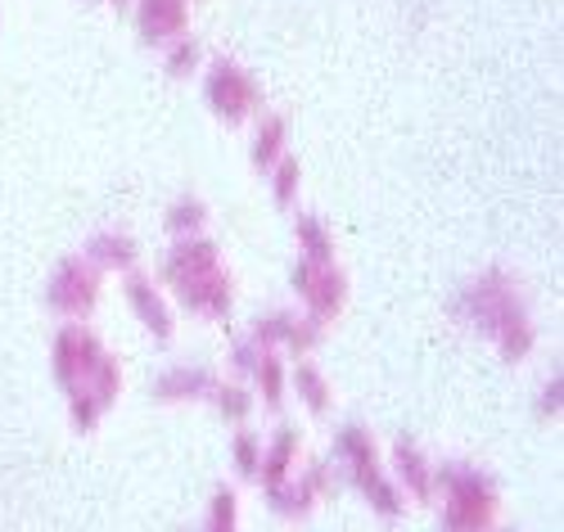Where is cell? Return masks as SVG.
I'll return each instance as SVG.
<instances>
[{
  "mask_svg": "<svg viewBox=\"0 0 564 532\" xmlns=\"http://www.w3.org/2000/svg\"><path fill=\"white\" fill-rule=\"evenodd\" d=\"M217 406H221L226 420H245L253 411V398H249V389H240V383H226V389L217 393Z\"/></svg>",
  "mask_w": 564,
  "mask_h": 532,
  "instance_id": "cell-25",
  "label": "cell"
},
{
  "mask_svg": "<svg viewBox=\"0 0 564 532\" xmlns=\"http://www.w3.org/2000/svg\"><path fill=\"white\" fill-rule=\"evenodd\" d=\"M285 154H290V122L280 118V113L258 118V135H253V172H271Z\"/></svg>",
  "mask_w": 564,
  "mask_h": 532,
  "instance_id": "cell-12",
  "label": "cell"
},
{
  "mask_svg": "<svg viewBox=\"0 0 564 532\" xmlns=\"http://www.w3.org/2000/svg\"><path fill=\"white\" fill-rule=\"evenodd\" d=\"M398 474L411 488V497H420V501L434 497V469L425 465V456H420L415 443H398Z\"/></svg>",
  "mask_w": 564,
  "mask_h": 532,
  "instance_id": "cell-16",
  "label": "cell"
},
{
  "mask_svg": "<svg viewBox=\"0 0 564 532\" xmlns=\"http://www.w3.org/2000/svg\"><path fill=\"white\" fill-rule=\"evenodd\" d=\"M258 465H262V443L253 438V433H240V438H235V469H240L245 478H253Z\"/></svg>",
  "mask_w": 564,
  "mask_h": 532,
  "instance_id": "cell-26",
  "label": "cell"
},
{
  "mask_svg": "<svg viewBox=\"0 0 564 532\" xmlns=\"http://www.w3.org/2000/svg\"><path fill=\"white\" fill-rule=\"evenodd\" d=\"M271 195H275V204L280 208H294V199H299V181H303V167H299V159L294 154H285L271 172Z\"/></svg>",
  "mask_w": 564,
  "mask_h": 532,
  "instance_id": "cell-22",
  "label": "cell"
},
{
  "mask_svg": "<svg viewBox=\"0 0 564 532\" xmlns=\"http://www.w3.org/2000/svg\"><path fill=\"white\" fill-rule=\"evenodd\" d=\"M230 294H235V289H230L226 267H213V271H204L195 280L176 284V298L185 303V312H195L204 321H226L230 316V303H235Z\"/></svg>",
  "mask_w": 564,
  "mask_h": 532,
  "instance_id": "cell-8",
  "label": "cell"
},
{
  "mask_svg": "<svg viewBox=\"0 0 564 532\" xmlns=\"http://www.w3.org/2000/svg\"><path fill=\"white\" fill-rule=\"evenodd\" d=\"M294 452H299L294 428H280V433H275V443H271V452H262V465H258V474H262L267 488H275V482H285V478H290Z\"/></svg>",
  "mask_w": 564,
  "mask_h": 532,
  "instance_id": "cell-18",
  "label": "cell"
},
{
  "mask_svg": "<svg viewBox=\"0 0 564 532\" xmlns=\"http://www.w3.org/2000/svg\"><path fill=\"white\" fill-rule=\"evenodd\" d=\"M135 32L145 45H167L191 28V0H131Z\"/></svg>",
  "mask_w": 564,
  "mask_h": 532,
  "instance_id": "cell-7",
  "label": "cell"
},
{
  "mask_svg": "<svg viewBox=\"0 0 564 532\" xmlns=\"http://www.w3.org/2000/svg\"><path fill=\"white\" fill-rule=\"evenodd\" d=\"M460 312L469 316L475 329L497 338V348H501L506 361H524L533 352V344H538L533 321H529L524 298H520V284H514L506 271H484L460 294Z\"/></svg>",
  "mask_w": 564,
  "mask_h": 532,
  "instance_id": "cell-1",
  "label": "cell"
},
{
  "mask_svg": "<svg viewBox=\"0 0 564 532\" xmlns=\"http://www.w3.org/2000/svg\"><path fill=\"white\" fill-rule=\"evenodd\" d=\"M294 235H299V253L312 258V262H335V235L321 217L312 213H299L294 217Z\"/></svg>",
  "mask_w": 564,
  "mask_h": 532,
  "instance_id": "cell-14",
  "label": "cell"
},
{
  "mask_svg": "<svg viewBox=\"0 0 564 532\" xmlns=\"http://www.w3.org/2000/svg\"><path fill=\"white\" fill-rule=\"evenodd\" d=\"M213 267H221V253H217L213 239H204V235H185L181 245L167 253V262H163V280L176 289V284L195 280V275H204V271H213Z\"/></svg>",
  "mask_w": 564,
  "mask_h": 532,
  "instance_id": "cell-10",
  "label": "cell"
},
{
  "mask_svg": "<svg viewBox=\"0 0 564 532\" xmlns=\"http://www.w3.org/2000/svg\"><path fill=\"white\" fill-rule=\"evenodd\" d=\"M294 294L303 298L307 316L316 325H330L339 312H344V298H348V280L335 262H312V258H299L294 267Z\"/></svg>",
  "mask_w": 564,
  "mask_h": 532,
  "instance_id": "cell-5",
  "label": "cell"
},
{
  "mask_svg": "<svg viewBox=\"0 0 564 532\" xmlns=\"http://www.w3.org/2000/svg\"><path fill=\"white\" fill-rule=\"evenodd\" d=\"M86 262L100 267V271H131L140 262V245L127 230H100V235H90Z\"/></svg>",
  "mask_w": 564,
  "mask_h": 532,
  "instance_id": "cell-11",
  "label": "cell"
},
{
  "mask_svg": "<svg viewBox=\"0 0 564 532\" xmlns=\"http://www.w3.org/2000/svg\"><path fill=\"white\" fill-rule=\"evenodd\" d=\"M208 532H235V492L213 497V528Z\"/></svg>",
  "mask_w": 564,
  "mask_h": 532,
  "instance_id": "cell-27",
  "label": "cell"
},
{
  "mask_svg": "<svg viewBox=\"0 0 564 532\" xmlns=\"http://www.w3.org/2000/svg\"><path fill=\"white\" fill-rule=\"evenodd\" d=\"M109 6H113V10H131V0H109Z\"/></svg>",
  "mask_w": 564,
  "mask_h": 532,
  "instance_id": "cell-30",
  "label": "cell"
},
{
  "mask_svg": "<svg viewBox=\"0 0 564 532\" xmlns=\"http://www.w3.org/2000/svg\"><path fill=\"white\" fill-rule=\"evenodd\" d=\"M447 492V510H443V532H488L492 514H497V488L465 465H443L434 474Z\"/></svg>",
  "mask_w": 564,
  "mask_h": 532,
  "instance_id": "cell-3",
  "label": "cell"
},
{
  "mask_svg": "<svg viewBox=\"0 0 564 532\" xmlns=\"http://www.w3.org/2000/svg\"><path fill=\"white\" fill-rule=\"evenodd\" d=\"M294 389H299V398H303V402H307L316 415H321L325 406H330V383L321 379V370H316L312 361H303V366L294 370Z\"/></svg>",
  "mask_w": 564,
  "mask_h": 532,
  "instance_id": "cell-23",
  "label": "cell"
},
{
  "mask_svg": "<svg viewBox=\"0 0 564 532\" xmlns=\"http://www.w3.org/2000/svg\"><path fill=\"white\" fill-rule=\"evenodd\" d=\"M258 357H262V348H258V344H253V338H249V344H235V352H230V366H235V370H240V374H253Z\"/></svg>",
  "mask_w": 564,
  "mask_h": 532,
  "instance_id": "cell-28",
  "label": "cell"
},
{
  "mask_svg": "<svg viewBox=\"0 0 564 532\" xmlns=\"http://www.w3.org/2000/svg\"><path fill=\"white\" fill-rule=\"evenodd\" d=\"M294 321H299V316H290V312H271V316H262V321L253 325V344H258V348L285 344L290 329H294Z\"/></svg>",
  "mask_w": 564,
  "mask_h": 532,
  "instance_id": "cell-24",
  "label": "cell"
},
{
  "mask_svg": "<svg viewBox=\"0 0 564 532\" xmlns=\"http://www.w3.org/2000/svg\"><path fill=\"white\" fill-rule=\"evenodd\" d=\"M560 393H564V379L560 374H551V383H546V389H542V415H560Z\"/></svg>",
  "mask_w": 564,
  "mask_h": 532,
  "instance_id": "cell-29",
  "label": "cell"
},
{
  "mask_svg": "<svg viewBox=\"0 0 564 532\" xmlns=\"http://www.w3.org/2000/svg\"><path fill=\"white\" fill-rule=\"evenodd\" d=\"M45 303L64 316H86L100 303V267H90L86 258H64L45 284Z\"/></svg>",
  "mask_w": 564,
  "mask_h": 532,
  "instance_id": "cell-6",
  "label": "cell"
},
{
  "mask_svg": "<svg viewBox=\"0 0 564 532\" xmlns=\"http://www.w3.org/2000/svg\"><path fill=\"white\" fill-rule=\"evenodd\" d=\"M51 361H55L59 389L68 398H90L100 411L113 406V398L122 389V370H118V361L105 352V344L86 325H64L55 334Z\"/></svg>",
  "mask_w": 564,
  "mask_h": 532,
  "instance_id": "cell-2",
  "label": "cell"
},
{
  "mask_svg": "<svg viewBox=\"0 0 564 532\" xmlns=\"http://www.w3.org/2000/svg\"><path fill=\"white\" fill-rule=\"evenodd\" d=\"M312 497H316V492H312L307 478H303V482H299V478H285V482H275V488H267V501H271L275 514H303V510L312 506Z\"/></svg>",
  "mask_w": 564,
  "mask_h": 532,
  "instance_id": "cell-20",
  "label": "cell"
},
{
  "mask_svg": "<svg viewBox=\"0 0 564 532\" xmlns=\"http://www.w3.org/2000/svg\"><path fill=\"white\" fill-rule=\"evenodd\" d=\"M127 307L135 312V321L145 325L159 344H167L172 338V329H176V316H172V307H167V298L159 294V284L150 280V275H127Z\"/></svg>",
  "mask_w": 564,
  "mask_h": 532,
  "instance_id": "cell-9",
  "label": "cell"
},
{
  "mask_svg": "<svg viewBox=\"0 0 564 532\" xmlns=\"http://www.w3.org/2000/svg\"><path fill=\"white\" fill-rule=\"evenodd\" d=\"M163 226H167L176 239H185V235H204V226H208V204H204L199 195H181V199L167 208Z\"/></svg>",
  "mask_w": 564,
  "mask_h": 532,
  "instance_id": "cell-19",
  "label": "cell"
},
{
  "mask_svg": "<svg viewBox=\"0 0 564 532\" xmlns=\"http://www.w3.org/2000/svg\"><path fill=\"white\" fill-rule=\"evenodd\" d=\"M253 379H258V389H262V402L267 406H280L285 402V370H280V357L271 348H262L258 366H253Z\"/></svg>",
  "mask_w": 564,
  "mask_h": 532,
  "instance_id": "cell-21",
  "label": "cell"
},
{
  "mask_svg": "<svg viewBox=\"0 0 564 532\" xmlns=\"http://www.w3.org/2000/svg\"><path fill=\"white\" fill-rule=\"evenodd\" d=\"M204 100H208V109L221 122L240 127V122H249L258 113L262 90H258V82L240 64H235V59H213L208 64V82H204Z\"/></svg>",
  "mask_w": 564,
  "mask_h": 532,
  "instance_id": "cell-4",
  "label": "cell"
},
{
  "mask_svg": "<svg viewBox=\"0 0 564 532\" xmlns=\"http://www.w3.org/2000/svg\"><path fill=\"white\" fill-rule=\"evenodd\" d=\"M352 478H357V488L370 497V506L375 510H380V514H398L402 510V497H398V488H393V482L380 474V469H375V460H357L352 465Z\"/></svg>",
  "mask_w": 564,
  "mask_h": 532,
  "instance_id": "cell-13",
  "label": "cell"
},
{
  "mask_svg": "<svg viewBox=\"0 0 564 532\" xmlns=\"http://www.w3.org/2000/svg\"><path fill=\"white\" fill-rule=\"evenodd\" d=\"M199 64H204V45L195 41V36H172L167 45H163V73L172 77V82H191L195 73H199Z\"/></svg>",
  "mask_w": 564,
  "mask_h": 532,
  "instance_id": "cell-15",
  "label": "cell"
},
{
  "mask_svg": "<svg viewBox=\"0 0 564 532\" xmlns=\"http://www.w3.org/2000/svg\"><path fill=\"white\" fill-rule=\"evenodd\" d=\"M208 389H213V374H208V370H185V366L167 370V374L154 383V393H159L163 402H176V398H204Z\"/></svg>",
  "mask_w": 564,
  "mask_h": 532,
  "instance_id": "cell-17",
  "label": "cell"
}]
</instances>
